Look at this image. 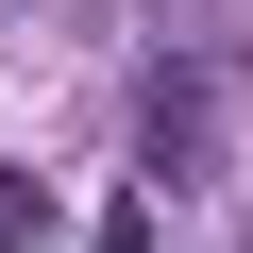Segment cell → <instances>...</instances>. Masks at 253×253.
Here are the masks:
<instances>
[{
  "label": "cell",
  "mask_w": 253,
  "mask_h": 253,
  "mask_svg": "<svg viewBox=\"0 0 253 253\" xmlns=\"http://www.w3.org/2000/svg\"><path fill=\"white\" fill-rule=\"evenodd\" d=\"M101 253H152V203H118V219H101Z\"/></svg>",
  "instance_id": "cell-1"
}]
</instances>
